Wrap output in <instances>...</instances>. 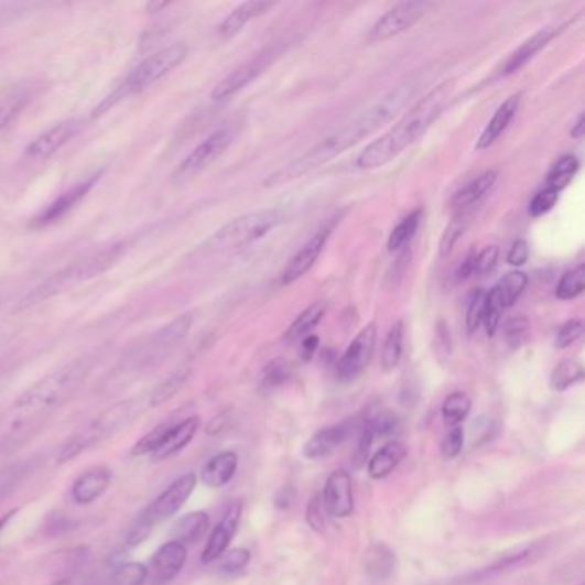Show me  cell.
I'll return each mask as SVG.
<instances>
[{"label":"cell","mask_w":585,"mask_h":585,"mask_svg":"<svg viewBox=\"0 0 585 585\" xmlns=\"http://www.w3.org/2000/svg\"><path fill=\"white\" fill-rule=\"evenodd\" d=\"M323 510L334 519H347L354 512L353 477L347 470L337 469L329 474L323 488Z\"/></svg>","instance_id":"obj_13"},{"label":"cell","mask_w":585,"mask_h":585,"mask_svg":"<svg viewBox=\"0 0 585 585\" xmlns=\"http://www.w3.org/2000/svg\"><path fill=\"white\" fill-rule=\"evenodd\" d=\"M196 483H198L196 474H186V476L175 479L165 491L160 492L159 497L144 508L137 522L132 523L129 531L126 532V548H134L143 543L159 523L175 516L189 500L194 488H196Z\"/></svg>","instance_id":"obj_5"},{"label":"cell","mask_w":585,"mask_h":585,"mask_svg":"<svg viewBox=\"0 0 585 585\" xmlns=\"http://www.w3.org/2000/svg\"><path fill=\"white\" fill-rule=\"evenodd\" d=\"M186 560V546L177 543V541L163 543L152 556L150 568H148V577H152V581L159 585L171 584L183 572Z\"/></svg>","instance_id":"obj_16"},{"label":"cell","mask_w":585,"mask_h":585,"mask_svg":"<svg viewBox=\"0 0 585 585\" xmlns=\"http://www.w3.org/2000/svg\"><path fill=\"white\" fill-rule=\"evenodd\" d=\"M289 368L285 362L273 361L270 362L267 369H264L263 380H261V387L272 390V388L280 387L289 380Z\"/></svg>","instance_id":"obj_53"},{"label":"cell","mask_w":585,"mask_h":585,"mask_svg":"<svg viewBox=\"0 0 585 585\" xmlns=\"http://www.w3.org/2000/svg\"><path fill=\"white\" fill-rule=\"evenodd\" d=\"M30 100V94L24 89H18L17 94L9 95L4 101H0V132H4L18 116L23 112Z\"/></svg>","instance_id":"obj_41"},{"label":"cell","mask_w":585,"mask_h":585,"mask_svg":"<svg viewBox=\"0 0 585 585\" xmlns=\"http://www.w3.org/2000/svg\"><path fill=\"white\" fill-rule=\"evenodd\" d=\"M273 4L270 2H260V0H252V2H245V4L237 6L229 17L225 18L224 23L218 28L221 39H232L237 33L241 32L242 28L254 20V18L261 17L264 11L272 9Z\"/></svg>","instance_id":"obj_28"},{"label":"cell","mask_w":585,"mask_h":585,"mask_svg":"<svg viewBox=\"0 0 585 585\" xmlns=\"http://www.w3.org/2000/svg\"><path fill=\"white\" fill-rule=\"evenodd\" d=\"M519 95H512V97H508L507 100L498 107L491 121L488 122L485 131L481 132V137L477 140L476 150L481 152V150H488L489 147L497 143L498 138L507 131L508 124H510L513 117H516L517 110H519Z\"/></svg>","instance_id":"obj_23"},{"label":"cell","mask_w":585,"mask_h":585,"mask_svg":"<svg viewBox=\"0 0 585 585\" xmlns=\"http://www.w3.org/2000/svg\"><path fill=\"white\" fill-rule=\"evenodd\" d=\"M431 8H433L431 2H419V0L418 2H399L372 24L368 35L369 42H384V40L409 32L426 17Z\"/></svg>","instance_id":"obj_9"},{"label":"cell","mask_w":585,"mask_h":585,"mask_svg":"<svg viewBox=\"0 0 585 585\" xmlns=\"http://www.w3.org/2000/svg\"><path fill=\"white\" fill-rule=\"evenodd\" d=\"M82 129L83 119H67V121L48 129L47 132H43L42 137L36 138L26 148V156L33 160L51 159L58 150H63L73 138H76Z\"/></svg>","instance_id":"obj_18"},{"label":"cell","mask_w":585,"mask_h":585,"mask_svg":"<svg viewBox=\"0 0 585 585\" xmlns=\"http://www.w3.org/2000/svg\"><path fill=\"white\" fill-rule=\"evenodd\" d=\"M199 426H202V419L196 418V415L184 419L181 423H172L167 433L163 434L159 448L153 452V461H167V458L177 455L178 452H183L193 442Z\"/></svg>","instance_id":"obj_19"},{"label":"cell","mask_w":585,"mask_h":585,"mask_svg":"<svg viewBox=\"0 0 585 585\" xmlns=\"http://www.w3.org/2000/svg\"><path fill=\"white\" fill-rule=\"evenodd\" d=\"M464 448V431L461 426L454 427L446 434L442 442V455L445 461H454Z\"/></svg>","instance_id":"obj_54"},{"label":"cell","mask_w":585,"mask_h":585,"mask_svg":"<svg viewBox=\"0 0 585 585\" xmlns=\"http://www.w3.org/2000/svg\"><path fill=\"white\" fill-rule=\"evenodd\" d=\"M282 47L267 48V51L258 54L257 57L251 58L249 63L242 64L239 69L230 73L227 78L221 79L217 86H215L212 98L215 101L229 100L234 95L239 94L241 89H245L252 79H257L270 64L279 57Z\"/></svg>","instance_id":"obj_12"},{"label":"cell","mask_w":585,"mask_h":585,"mask_svg":"<svg viewBox=\"0 0 585 585\" xmlns=\"http://www.w3.org/2000/svg\"><path fill=\"white\" fill-rule=\"evenodd\" d=\"M52 585H86L85 582L79 581V578L74 577H66L61 578V581L55 582V584Z\"/></svg>","instance_id":"obj_61"},{"label":"cell","mask_w":585,"mask_h":585,"mask_svg":"<svg viewBox=\"0 0 585 585\" xmlns=\"http://www.w3.org/2000/svg\"><path fill=\"white\" fill-rule=\"evenodd\" d=\"M559 194L548 186L539 191L534 198H532L531 205H529V214H531V217H543L548 212H551L553 206L556 205V202H559Z\"/></svg>","instance_id":"obj_48"},{"label":"cell","mask_w":585,"mask_h":585,"mask_svg":"<svg viewBox=\"0 0 585 585\" xmlns=\"http://www.w3.org/2000/svg\"><path fill=\"white\" fill-rule=\"evenodd\" d=\"M239 458L234 452H221L215 455L208 464L203 467L202 481L208 488H221V486L229 485L232 481L234 474H236Z\"/></svg>","instance_id":"obj_25"},{"label":"cell","mask_w":585,"mask_h":585,"mask_svg":"<svg viewBox=\"0 0 585 585\" xmlns=\"http://www.w3.org/2000/svg\"><path fill=\"white\" fill-rule=\"evenodd\" d=\"M89 369L91 365L88 359H78L71 365L63 366L40 380L39 383L33 384L32 388H28L26 392L14 403V409L23 415L21 418L23 421L26 419L33 421V418L48 414L78 390L79 384L88 377Z\"/></svg>","instance_id":"obj_3"},{"label":"cell","mask_w":585,"mask_h":585,"mask_svg":"<svg viewBox=\"0 0 585 585\" xmlns=\"http://www.w3.org/2000/svg\"><path fill=\"white\" fill-rule=\"evenodd\" d=\"M17 512L18 510H11V512L6 513V516L0 519V532H2V529L6 528V523H8L9 520L12 519V516H17Z\"/></svg>","instance_id":"obj_62"},{"label":"cell","mask_w":585,"mask_h":585,"mask_svg":"<svg viewBox=\"0 0 585 585\" xmlns=\"http://www.w3.org/2000/svg\"><path fill=\"white\" fill-rule=\"evenodd\" d=\"M585 289V267L584 264H578L574 270H570L560 280L559 285H556V291L554 295L560 299V301H572V299L578 297V295L584 292Z\"/></svg>","instance_id":"obj_40"},{"label":"cell","mask_w":585,"mask_h":585,"mask_svg":"<svg viewBox=\"0 0 585 585\" xmlns=\"http://www.w3.org/2000/svg\"><path fill=\"white\" fill-rule=\"evenodd\" d=\"M26 470H23L21 465H14V467H8V469L0 470V503L11 495L14 489L20 485Z\"/></svg>","instance_id":"obj_51"},{"label":"cell","mask_w":585,"mask_h":585,"mask_svg":"<svg viewBox=\"0 0 585 585\" xmlns=\"http://www.w3.org/2000/svg\"><path fill=\"white\" fill-rule=\"evenodd\" d=\"M578 159L575 155H563L559 162L554 163L551 167L550 174H548V187L551 189L560 191L565 189L572 181H574L575 174L578 172Z\"/></svg>","instance_id":"obj_35"},{"label":"cell","mask_w":585,"mask_h":585,"mask_svg":"<svg viewBox=\"0 0 585 585\" xmlns=\"http://www.w3.org/2000/svg\"><path fill=\"white\" fill-rule=\"evenodd\" d=\"M167 2H162V4H156V2H150V4L147 6L148 11H153V14H155L156 11H160V9L167 8Z\"/></svg>","instance_id":"obj_63"},{"label":"cell","mask_w":585,"mask_h":585,"mask_svg":"<svg viewBox=\"0 0 585 585\" xmlns=\"http://www.w3.org/2000/svg\"><path fill=\"white\" fill-rule=\"evenodd\" d=\"M353 426L350 423L334 424V426L323 427L318 433L313 434L303 446V455L307 461H322L329 457L335 449L340 448L350 436Z\"/></svg>","instance_id":"obj_20"},{"label":"cell","mask_w":585,"mask_h":585,"mask_svg":"<svg viewBox=\"0 0 585 585\" xmlns=\"http://www.w3.org/2000/svg\"><path fill=\"white\" fill-rule=\"evenodd\" d=\"M505 306L501 303L500 295L497 294L495 288L486 292V307H485V325L489 337L497 334L498 326L501 323V314H503Z\"/></svg>","instance_id":"obj_43"},{"label":"cell","mask_w":585,"mask_h":585,"mask_svg":"<svg viewBox=\"0 0 585 585\" xmlns=\"http://www.w3.org/2000/svg\"><path fill=\"white\" fill-rule=\"evenodd\" d=\"M319 338L316 335H307L306 338H303V344H301V356H303V361H311V357L314 356V353L318 350Z\"/></svg>","instance_id":"obj_59"},{"label":"cell","mask_w":585,"mask_h":585,"mask_svg":"<svg viewBox=\"0 0 585 585\" xmlns=\"http://www.w3.org/2000/svg\"><path fill=\"white\" fill-rule=\"evenodd\" d=\"M454 91V83L445 82L430 94L424 95L414 107L403 113L402 119L393 126L383 137L369 143L357 156L356 165L362 171L384 167L387 163L402 155L408 148L426 134L427 129L438 121L443 109L448 104Z\"/></svg>","instance_id":"obj_2"},{"label":"cell","mask_w":585,"mask_h":585,"mask_svg":"<svg viewBox=\"0 0 585 585\" xmlns=\"http://www.w3.org/2000/svg\"><path fill=\"white\" fill-rule=\"evenodd\" d=\"M366 574L375 582L387 581L396 566V556L384 544H375L366 553Z\"/></svg>","instance_id":"obj_31"},{"label":"cell","mask_w":585,"mask_h":585,"mask_svg":"<svg viewBox=\"0 0 585 585\" xmlns=\"http://www.w3.org/2000/svg\"><path fill=\"white\" fill-rule=\"evenodd\" d=\"M323 512H325V510H323L322 500H319V498L311 501L310 507H307V522H310L311 528L322 529L323 520H325L322 516Z\"/></svg>","instance_id":"obj_57"},{"label":"cell","mask_w":585,"mask_h":585,"mask_svg":"<svg viewBox=\"0 0 585 585\" xmlns=\"http://www.w3.org/2000/svg\"><path fill=\"white\" fill-rule=\"evenodd\" d=\"M584 113H578L577 121H575V124L572 126V131H570V137L574 138V140H582L584 138Z\"/></svg>","instance_id":"obj_60"},{"label":"cell","mask_w":585,"mask_h":585,"mask_svg":"<svg viewBox=\"0 0 585 585\" xmlns=\"http://www.w3.org/2000/svg\"><path fill=\"white\" fill-rule=\"evenodd\" d=\"M486 292L476 291L470 297L467 314H465V326L470 335L476 334L479 326L485 322Z\"/></svg>","instance_id":"obj_44"},{"label":"cell","mask_w":585,"mask_h":585,"mask_svg":"<svg viewBox=\"0 0 585 585\" xmlns=\"http://www.w3.org/2000/svg\"><path fill=\"white\" fill-rule=\"evenodd\" d=\"M584 334V322L581 318H572L563 323L556 334V347L559 349H566L570 345H574L578 338Z\"/></svg>","instance_id":"obj_49"},{"label":"cell","mask_w":585,"mask_h":585,"mask_svg":"<svg viewBox=\"0 0 585 585\" xmlns=\"http://www.w3.org/2000/svg\"><path fill=\"white\" fill-rule=\"evenodd\" d=\"M193 325V314L186 313L183 316H178L174 322L169 323L167 326H163L153 335L152 340L143 345V349L138 354V366H148L155 362L156 359L167 354L169 350L174 349L178 342L186 337L187 332Z\"/></svg>","instance_id":"obj_14"},{"label":"cell","mask_w":585,"mask_h":585,"mask_svg":"<svg viewBox=\"0 0 585 585\" xmlns=\"http://www.w3.org/2000/svg\"><path fill=\"white\" fill-rule=\"evenodd\" d=\"M191 368H181L177 371L169 375L162 383H159V387L155 388L150 397V405L152 408H160L163 403L169 402V400L174 399L177 396L178 390L186 384V381L189 380Z\"/></svg>","instance_id":"obj_32"},{"label":"cell","mask_w":585,"mask_h":585,"mask_svg":"<svg viewBox=\"0 0 585 585\" xmlns=\"http://www.w3.org/2000/svg\"><path fill=\"white\" fill-rule=\"evenodd\" d=\"M498 257H500V251H498L497 246H488L481 252H476L474 277H485L491 273L497 268Z\"/></svg>","instance_id":"obj_50"},{"label":"cell","mask_w":585,"mask_h":585,"mask_svg":"<svg viewBox=\"0 0 585 585\" xmlns=\"http://www.w3.org/2000/svg\"><path fill=\"white\" fill-rule=\"evenodd\" d=\"M403 350V323L397 322L388 332L384 338L383 350H381V366L384 371H392L397 368L402 357Z\"/></svg>","instance_id":"obj_37"},{"label":"cell","mask_w":585,"mask_h":585,"mask_svg":"<svg viewBox=\"0 0 585 585\" xmlns=\"http://www.w3.org/2000/svg\"><path fill=\"white\" fill-rule=\"evenodd\" d=\"M221 574L234 575L239 574L248 566L249 560H251V553L246 548H236V550L225 551L220 556Z\"/></svg>","instance_id":"obj_46"},{"label":"cell","mask_w":585,"mask_h":585,"mask_svg":"<svg viewBox=\"0 0 585 585\" xmlns=\"http://www.w3.org/2000/svg\"><path fill=\"white\" fill-rule=\"evenodd\" d=\"M377 325L369 323L356 335L349 347L342 354L337 365V377L340 381H354L361 377L371 362L377 349Z\"/></svg>","instance_id":"obj_10"},{"label":"cell","mask_w":585,"mask_h":585,"mask_svg":"<svg viewBox=\"0 0 585 585\" xmlns=\"http://www.w3.org/2000/svg\"><path fill=\"white\" fill-rule=\"evenodd\" d=\"M110 481H112V470L109 467H104V465L91 467L74 481L71 488L73 500L78 505L94 503L107 491Z\"/></svg>","instance_id":"obj_21"},{"label":"cell","mask_w":585,"mask_h":585,"mask_svg":"<svg viewBox=\"0 0 585 585\" xmlns=\"http://www.w3.org/2000/svg\"><path fill=\"white\" fill-rule=\"evenodd\" d=\"M584 380V368L577 361H563L554 368L550 384L554 392H565Z\"/></svg>","instance_id":"obj_38"},{"label":"cell","mask_w":585,"mask_h":585,"mask_svg":"<svg viewBox=\"0 0 585 585\" xmlns=\"http://www.w3.org/2000/svg\"><path fill=\"white\" fill-rule=\"evenodd\" d=\"M172 423H162L159 426L153 427L152 431H148L140 442L134 443L131 454L134 457H143V455H152L156 448H159L160 442H162L163 434L167 433Z\"/></svg>","instance_id":"obj_45"},{"label":"cell","mask_w":585,"mask_h":585,"mask_svg":"<svg viewBox=\"0 0 585 585\" xmlns=\"http://www.w3.org/2000/svg\"><path fill=\"white\" fill-rule=\"evenodd\" d=\"M148 581V566L143 563H124L113 572L112 585H144Z\"/></svg>","instance_id":"obj_42"},{"label":"cell","mask_w":585,"mask_h":585,"mask_svg":"<svg viewBox=\"0 0 585 585\" xmlns=\"http://www.w3.org/2000/svg\"><path fill=\"white\" fill-rule=\"evenodd\" d=\"M473 221V209H462L455 215L454 220L449 221L445 232H443L442 241H440V257H448L452 249L455 248L461 237L464 236L465 230Z\"/></svg>","instance_id":"obj_33"},{"label":"cell","mask_w":585,"mask_h":585,"mask_svg":"<svg viewBox=\"0 0 585 585\" xmlns=\"http://www.w3.org/2000/svg\"><path fill=\"white\" fill-rule=\"evenodd\" d=\"M421 217H423V212H421V209H414L411 215H408V217L403 218V220L397 225L396 229L390 234V237H388V251H400V249L409 246V242L412 241V237L418 232Z\"/></svg>","instance_id":"obj_34"},{"label":"cell","mask_w":585,"mask_h":585,"mask_svg":"<svg viewBox=\"0 0 585 585\" xmlns=\"http://www.w3.org/2000/svg\"><path fill=\"white\" fill-rule=\"evenodd\" d=\"M283 214L280 208H264L242 217L234 218L229 224L224 225L220 230L209 237L206 248L212 251H227V249L246 248V246L258 242L268 234L283 224Z\"/></svg>","instance_id":"obj_7"},{"label":"cell","mask_w":585,"mask_h":585,"mask_svg":"<svg viewBox=\"0 0 585 585\" xmlns=\"http://www.w3.org/2000/svg\"><path fill=\"white\" fill-rule=\"evenodd\" d=\"M556 35V28H544L541 32L532 35L531 39L526 40V42L520 45L517 51H513L510 54V57L505 61L503 66L500 69L501 78H507V76H512L517 71L522 69L526 64L538 54L541 48L546 47L548 43L553 40V36Z\"/></svg>","instance_id":"obj_22"},{"label":"cell","mask_w":585,"mask_h":585,"mask_svg":"<svg viewBox=\"0 0 585 585\" xmlns=\"http://www.w3.org/2000/svg\"><path fill=\"white\" fill-rule=\"evenodd\" d=\"M474 257H476V251H470L467 257H465V260L462 261L461 267H458L457 273V282H465V280H469L470 277H474Z\"/></svg>","instance_id":"obj_58"},{"label":"cell","mask_w":585,"mask_h":585,"mask_svg":"<svg viewBox=\"0 0 585 585\" xmlns=\"http://www.w3.org/2000/svg\"><path fill=\"white\" fill-rule=\"evenodd\" d=\"M242 503L241 501H234L229 508L225 510L220 522L215 526L214 532L209 535L208 543L203 550L202 562L212 563L220 559L225 551L229 550V544L232 543L234 535L237 534L239 523H241Z\"/></svg>","instance_id":"obj_17"},{"label":"cell","mask_w":585,"mask_h":585,"mask_svg":"<svg viewBox=\"0 0 585 585\" xmlns=\"http://www.w3.org/2000/svg\"><path fill=\"white\" fill-rule=\"evenodd\" d=\"M209 529V517L206 512H191L174 526V541L183 546L198 544Z\"/></svg>","instance_id":"obj_30"},{"label":"cell","mask_w":585,"mask_h":585,"mask_svg":"<svg viewBox=\"0 0 585 585\" xmlns=\"http://www.w3.org/2000/svg\"><path fill=\"white\" fill-rule=\"evenodd\" d=\"M529 254H531V249H529L528 242L523 239H517L508 251L507 261L512 267H522V264L528 263Z\"/></svg>","instance_id":"obj_56"},{"label":"cell","mask_w":585,"mask_h":585,"mask_svg":"<svg viewBox=\"0 0 585 585\" xmlns=\"http://www.w3.org/2000/svg\"><path fill=\"white\" fill-rule=\"evenodd\" d=\"M497 181V171H492V169L491 171H486L485 174L474 178L473 183L467 184L464 189L458 191L454 198H452V202H449V206H452V209H455V212L473 208L474 205L481 202L486 194L495 187Z\"/></svg>","instance_id":"obj_26"},{"label":"cell","mask_w":585,"mask_h":585,"mask_svg":"<svg viewBox=\"0 0 585 585\" xmlns=\"http://www.w3.org/2000/svg\"><path fill=\"white\" fill-rule=\"evenodd\" d=\"M368 426L375 438H387L400 430V421L393 412H380V414L369 419Z\"/></svg>","instance_id":"obj_47"},{"label":"cell","mask_w":585,"mask_h":585,"mask_svg":"<svg viewBox=\"0 0 585 585\" xmlns=\"http://www.w3.org/2000/svg\"><path fill=\"white\" fill-rule=\"evenodd\" d=\"M528 275L523 272H510L495 285V291L500 295L501 303L505 310L512 307L517 303V299L523 294L528 288Z\"/></svg>","instance_id":"obj_36"},{"label":"cell","mask_w":585,"mask_h":585,"mask_svg":"<svg viewBox=\"0 0 585 585\" xmlns=\"http://www.w3.org/2000/svg\"><path fill=\"white\" fill-rule=\"evenodd\" d=\"M528 319L523 318V316H517V318L508 319V322L505 323L503 328L505 340L508 342L510 347L517 349V347L522 345L523 338H526V334H528Z\"/></svg>","instance_id":"obj_52"},{"label":"cell","mask_w":585,"mask_h":585,"mask_svg":"<svg viewBox=\"0 0 585 585\" xmlns=\"http://www.w3.org/2000/svg\"><path fill=\"white\" fill-rule=\"evenodd\" d=\"M230 141H232V134L227 129H220V131H215L214 134H209L178 165L174 174L175 183H186V181L196 177L199 172L205 171L209 163H214L227 150Z\"/></svg>","instance_id":"obj_11"},{"label":"cell","mask_w":585,"mask_h":585,"mask_svg":"<svg viewBox=\"0 0 585 585\" xmlns=\"http://www.w3.org/2000/svg\"><path fill=\"white\" fill-rule=\"evenodd\" d=\"M95 181H97V175L88 178L85 183L78 184V186H74L73 189L67 191V193H64L57 202L52 203L40 217L35 218L33 227H47V225L61 220L64 215L69 214L71 209L85 198L88 191L94 186Z\"/></svg>","instance_id":"obj_24"},{"label":"cell","mask_w":585,"mask_h":585,"mask_svg":"<svg viewBox=\"0 0 585 585\" xmlns=\"http://www.w3.org/2000/svg\"><path fill=\"white\" fill-rule=\"evenodd\" d=\"M121 252L122 246L116 245L112 246V248H107L104 249V251L97 252V254H91V257L85 258V260L69 264V267L64 268L61 272L54 273L47 282H43L42 285H39L32 294H28L26 297L21 301L20 310L43 303L45 299L52 297V295L58 294V292L66 291V289L73 288L76 283L95 279V277L104 273L107 268L112 267Z\"/></svg>","instance_id":"obj_8"},{"label":"cell","mask_w":585,"mask_h":585,"mask_svg":"<svg viewBox=\"0 0 585 585\" xmlns=\"http://www.w3.org/2000/svg\"><path fill=\"white\" fill-rule=\"evenodd\" d=\"M326 313V304L323 301L318 303L311 304L307 306L303 313L299 314L297 318L292 322V325L289 326L288 332L283 334V342L291 345L295 342H301L303 338H306L307 335L313 332L318 323L322 322L323 316Z\"/></svg>","instance_id":"obj_29"},{"label":"cell","mask_w":585,"mask_h":585,"mask_svg":"<svg viewBox=\"0 0 585 585\" xmlns=\"http://www.w3.org/2000/svg\"><path fill=\"white\" fill-rule=\"evenodd\" d=\"M414 91V83H400L387 95H383L377 104H372L359 116L354 117L353 121L332 132L328 138L319 141L316 147L311 148L303 155L285 163L272 175H268L264 187H277L291 183L294 178L310 174L314 169L322 167L325 163L332 162L342 153L347 152L349 148L361 143L362 140L371 137L372 132H377L387 122L392 121L393 117L409 104Z\"/></svg>","instance_id":"obj_1"},{"label":"cell","mask_w":585,"mask_h":585,"mask_svg":"<svg viewBox=\"0 0 585 585\" xmlns=\"http://www.w3.org/2000/svg\"><path fill=\"white\" fill-rule=\"evenodd\" d=\"M186 55V45H181V43H175L171 47L162 48V51L150 55L147 61H143L137 69L129 74L126 82L109 98H105L101 101L100 107L95 109L94 116H100V113L107 112L121 98L141 94L144 89L155 85L160 79L165 78L171 71H174L178 64L183 63Z\"/></svg>","instance_id":"obj_6"},{"label":"cell","mask_w":585,"mask_h":585,"mask_svg":"<svg viewBox=\"0 0 585 585\" xmlns=\"http://www.w3.org/2000/svg\"><path fill=\"white\" fill-rule=\"evenodd\" d=\"M372 442H375V436H372L371 430H369L368 423H366L365 427L361 430V434H359L356 454H354L356 467H361V465L366 464V461H368L369 449H371Z\"/></svg>","instance_id":"obj_55"},{"label":"cell","mask_w":585,"mask_h":585,"mask_svg":"<svg viewBox=\"0 0 585 585\" xmlns=\"http://www.w3.org/2000/svg\"><path fill=\"white\" fill-rule=\"evenodd\" d=\"M408 455V446L400 442H390L372 455L368 464V474L372 479H384L399 467Z\"/></svg>","instance_id":"obj_27"},{"label":"cell","mask_w":585,"mask_h":585,"mask_svg":"<svg viewBox=\"0 0 585 585\" xmlns=\"http://www.w3.org/2000/svg\"><path fill=\"white\" fill-rule=\"evenodd\" d=\"M138 412H141V402L138 399L124 400V402L116 403L113 408L101 412L94 423H89L85 430L79 431V433L71 436L66 443H63V446L58 448L57 464H66V462L79 457L83 452L97 445V443L110 438L117 431L128 426L132 419L137 418Z\"/></svg>","instance_id":"obj_4"},{"label":"cell","mask_w":585,"mask_h":585,"mask_svg":"<svg viewBox=\"0 0 585 585\" xmlns=\"http://www.w3.org/2000/svg\"><path fill=\"white\" fill-rule=\"evenodd\" d=\"M332 229H334L332 225H326V227H323V229L314 234L303 248L295 252L294 257L289 261L288 267H285V270H283L282 279H280L283 288L292 285V283L297 282L299 279H303L310 272L313 264L318 260L319 254H322L323 249H325Z\"/></svg>","instance_id":"obj_15"},{"label":"cell","mask_w":585,"mask_h":585,"mask_svg":"<svg viewBox=\"0 0 585 585\" xmlns=\"http://www.w3.org/2000/svg\"><path fill=\"white\" fill-rule=\"evenodd\" d=\"M470 408H473V402H470L469 397L462 392H455L446 397L445 402H443L442 415L448 426L457 427L467 419Z\"/></svg>","instance_id":"obj_39"}]
</instances>
